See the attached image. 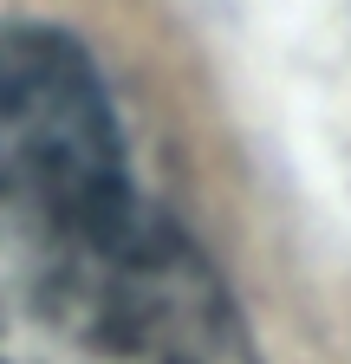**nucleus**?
Segmentation results:
<instances>
[{"label":"nucleus","mask_w":351,"mask_h":364,"mask_svg":"<svg viewBox=\"0 0 351 364\" xmlns=\"http://www.w3.org/2000/svg\"><path fill=\"white\" fill-rule=\"evenodd\" d=\"M0 364H260L215 260L137 182L0 189Z\"/></svg>","instance_id":"f257e3e1"},{"label":"nucleus","mask_w":351,"mask_h":364,"mask_svg":"<svg viewBox=\"0 0 351 364\" xmlns=\"http://www.w3.org/2000/svg\"><path fill=\"white\" fill-rule=\"evenodd\" d=\"M124 176V130L92 53L53 26H0V189H104Z\"/></svg>","instance_id":"f03ea898"}]
</instances>
